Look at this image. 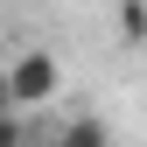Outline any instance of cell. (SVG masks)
<instances>
[{
    "label": "cell",
    "mask_w": 147,
    "mask_h": 147,
    "mask_svg": "<svg viewBox=\"0 0 147 147\" xmlns=\"http://www.w3.org/2000/svg\"><path fill=\"white\" fill-rule=\"evenodd\" d=\"M7 84H14V112H42L63 91V63L49 56V49H21V56L7 63Z\"/></svg>",
    "instance_id": "6da1fadb"
},
{
    "label": "cell",
    "mask_w": 147,
    "mask_h": 147,
    "mask_svg": "<svg viewBox=\"0 0 147 147\" xmlns=\"http://www.w3.org/2000/svg\"><path fill=\"white\" fill-rule=\"evenodd\" d=\"M56 147H112V133H105V119H91V112H77L56 133Z\"/></svg>",
    "instance_id": "7a4b0ae2"
},
{
    "label": "cell",
    "mask_w": 147,
    "mask_h": 147,
    "mask_svg": "<svg viewBox=\"0 0 147 147\" xmlns=\"http://www.w3.org/2000/svg\"><path fill=\"white\" fill-rule=\"evenodd\" d=\"M119 42H147V0H119Z\"/></svg>",
    "instance_id": "3957f363"
},
{
    "label": "cell",
    "mask_w": 147,
    "mask_h": 147,
    "mask_svg": "<svg viewBox=\"0 0 147 147\" xmlns=\"http://www.w3.org/2000/svg\"><path fill=\"white\" fill-rule=\"evenodd\" d=\"M0 147H28V133H21V119H14V112H0Z\"/></svg>",
    "instance_id": "277c9868"
},
{
    "label": "cell",
    "mask_w": 147,
    "mask_h": 147,
    "mask_svg": "<svg viewBox=\"0 0 147 147\" xmlns=\"http://www.w3.org/2000/svg\"><path fill=\"white\" fill-rule=\"evenodd\" d=\"M0 112H14V84H7V70H0Z\"/></svg>",
    "instance_id": "5b68a950"
}]
</instances>
